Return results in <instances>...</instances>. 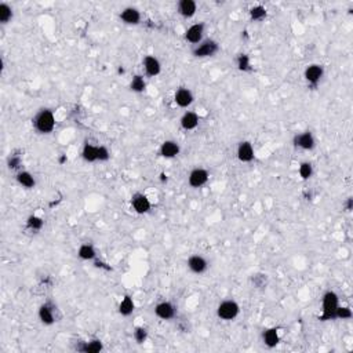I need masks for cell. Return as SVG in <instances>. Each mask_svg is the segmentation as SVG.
<instances>
[{"label":"cell","mask_w":353,"mask_h":353,"mask_svg":"<svg viewBox=\"0 0 353 353\" xmlns=\"http://www.w3.org/2000/svg\"><path fill=\"white\" fill-rule=\"evenodd\" d=\"M181 152L179 144L174 140H166L159 148V155L165 159H174Z\"/></svg>","instance_id":"obj_14"},{"label":"cell","mask_w":353,"mask_h":353,"mask_svg":"<svg viewBox=\"0 0 353 353\" xmlns=\"http://www.w3.org/2000/svg\"><path fill=\"white\" fill-rule=\"evenodd\" d=\"M186 265H188L189 271L194 275H203L208 269V261L199 254L190 255L186 261Z\"/></svg>","instance_id":"obj_8"},{"label":"cell","mask_w":353,"mask_h":353,"mask_svg":"<svg viewBox=\"0 0 353 353\" xmlns=\"http://www.w3.org/2000/svg\"><path fill=\"white\" fill-rule=\"evenodd\" d=\"M130 203H131V208L137 214H147L152 208V203L149 200V197L145 193H141V192H137V193L133 194Z\"/></svg>","instance_id":"obj_6"},{"label":"cell","mask_w":353,"mask_h":353,"mask_svg":"<svg viewBox=\"0 0 353 353\" xmlns=\"http://www.w3.org/2000/svg\"><path fill=\"white\" fill-rule=\"evenodd\" d=\"M204 30H206V25L203 22H196V24L190 25L185 32V40L193 46H197L199 43L203 41Z\"/></svg>","instance_id":"obj_7"},{"label":"cell","mask_w":353,"mask_h":353,"mask_svg":"<svg viewBox=\"0 0 353 353\" xmlns=\"http://www.w3.org/2000/svg\"><path fill=\"white\" fill-rule=\"evenodd\" d=\"M142 66H144V71L145 75L148 77H156L159 76L160 72H162V64L160 61L155 55H147L142 59Z\"/></svg>","instance_id":"obj_13"},{"label":"cell","mask_w":353,"mask_h":353,"mask_svg":"<svg viewBox=\"0 0 353 353\" xmlns=\"http://www.w3.org/2000/svg\"><path fill=\"white\" fill-rule=\"evenodd\" d=\"M77 257L83 261H91L97 257V251L93 244L90 243H84L80 247L77 248Z\"/></svg>","instance_id":"obj_24"},{"label":"cell","mask_w":353,"mask_h":353,"mask_svg":"<svg viewBox=\"0 0 353 353\" xmlns=\"http://www.w3.org/2000/svg\"><path fill=\"white\" fill-rule=\"evenodd\" d=\"M82 158L87 163L98 162V145H93L90 142H86L82 148Z\"/></svg>","instance_id":"obj_21"},{"label":"cell","mask_w":353,"mask_h":353,"mask_svg":"<svg viewBox=\"0 0 353 353\" xmlns=\"http://www.w3.org/2000/svg\"><path fill=\"white\" fill-rule=\"evenodd\" d=\"M44 225V221L43 218L37 217V215H30L26 219V226L29 228L30 230H40Z\"/></svg>","instance_id":"obj_30"},{"label":"cell","mask_w":353,"mask_h":353,"mask_svg":"<svg viewBox=\"0 0 353 353\" xmlns=\"http://www.w3.org/2000/svg\"><path fill=\"white\" fill-rule=\"evenodd\" d=\"M130 88H131V91H134V93H144L145 88H147V80H145V77L142 76V75L133 76L131 82H130Z\"/></svg>","instance_id":"obj_27"},{"label":"cell","mask_w":353,"mask_h":353,"mask_svg":"<svg viewBox=\"0 0 353 353\" xmlns=\"http://www.w3.org/2000/svg\"><path fill=\"white\" fill-rule=\"evenodd\" d=\"M111 159V151L105 145H98V162H108Z\"/></svg>","instance_id":"obj_34"},{"label":"cell","mask_w":353,"mask_h":353,"mask_svg":"<svg viewBox=\"0 0 353 353\" xmlns=\"http://www.w3.org/2000/svg\"><path fill=\"white\" fill-rule=\"evenodd\" d=\"M324 76V68L323 65L320 64H311L306 66L305 72H304V77L309 84L316 86Z\"/></svg>","instance_id":"obj_11"},{"label":"cell","mask_w":353,"mask_h":353,"mask_svg":"<svg viewBox=\"0 0 353 353\" xmlns=\"http://www.w3.org/2000/svg\"><path fill=\"white\" fill-rule=\"evenodd\" d=\"M239 313H240V305L235 300H224L217 306L218 319H221L224 322L235 320L239 316Z\"/></svg>","instance_id":"obj_3"},{"label":"cell","mask_w":353,"mask_h":353,"mask_svg":"<svg viewBox=\"0 0 353 353\" xmlns=\"http://www.w3.org/2000/svg\"><path fill=\"white\" fill-rule=\"evenodd\" d=\"M193 101V93H192L188 87L176 88V91L174 93V102H176V106L185 109V108H189V106L192 105Z\"/></svg>","instance_id":"obj_12"},{"label":"cell","mask_w":353,"mask_h":353,"mask_svg":"<svg viewBox=\"0 0 353 353\" xmlns=\"http://www.w3.org/2000/svg\"><path fill=\"white\" fill-rule=\"evenodd\" d=\"M199 122H200V118L197 113L193 111H186L179 119V126L185 131H193L194 129H197Z\"/></svg>","instance_id":"obj_16"},{"label":"cell","mask_w":353,"mask_h":353,"mask_svg":"<svg viewBox=\"0 0 353 353\" xmlns=\"http://www.w3.org/2000/svg\"><path fill=\"white\" fill-rule=\"evenodd\" d=\"M15 179H17L18 185H21L25 189H32L36 186L35 176H33V174H30L29 171H18L17 176H15Z\"/></svg>","instance_id":"obj_23"},{"label":"cell","mask_w":353,"mask_h":353,"mask_svg":"<svg viewBox=\"0 0 353 353\" xmlns=\"http://www.w3.org/2000/svg\"><path fill=\"white\" fill-rule=\"evenodd\" d=\"M218 51H219V44L217 41L207 39L199 43L197 46H194L192 54L196 58H208V57H214Z\"/></svg>","instance_id":"obj_4"},{"label":"cell","mask_w":353,"mask_h":353,"mask_svg":"<svg viewBox=\"0 0 353 353\" xmlns=\"http://www.w3.org/2000/svg\"><path fill=\"white\" fill-rule=\"evenodd\" d=\"M250 17L253 21H262L266 17V8L264 6H254L250 10Z\"/></svg>","instance_id":"obj_31"},{"label":"cell","mask_w":353,"mask_h":353,"mask_svg":"<svg viewBox=\"0 0 353 353\" xmlns=\"http://www.w3.org/2000/svg\"><path fill=\"white\" fill-rule=\"evenodd\" d=\"M208 178H210V174H208V171H207L206 169H203V167H196V169H193V170L189 173V186H192L193 189L201 188V186H204V185L208 182Z\"/></svg>","instance_id":"obj_5"},{"label":"cell","mask_w":353,"mask_h":353,"mask_svg":"<svg viewBox=\"0 0 353 353\" xmlns=\"http://www.w3.org/2000/svg\"><path fill=\"white\" fill-rule=\"evenodd\" d=\"M178 14L183 18H192L197 11V3L194 0H181L176 4Z\"/></svg>","instance_id":"obj_18"},{"label":"cell","mask_w":353,"mask_h":353,"mask_svg":"<svg viewBox=\"0 0 353 353\" xmlns=\"http://www.w3.org/2000/svg\"><path fill=\"white\" fill-rule=\"evenodd\" d=\"M104 349V345L100 340H91L88 342H83L82 348H79L80 352L84 353H98Z\"/></svg>","instance_id":"obj_25"},{"label":"cell","mask_w":353,"mask_h":353,"mask_svg":"<svg viewBox=\"0 0 353 353\" xmlns=\"http://www.w3.org/2000/svg\"><path fill=\"white\" fill-rule=\"evenodd\" d=\"M155 315L162 320H171L176 316V308L170 301H162L155 306Z\"/></svg>","instance_id":"obj_10"},{"label":"cell","mask_w":353,"mask_h":353,"mask_svg":"<svg viewBox=\"0 0 353 353\" xmlns=\"http://www.w3.org/2000/svg\"><path fill=\"white\" fill-rule=\"evenodd\" d=\"M294 145L302 151H312L316 147V140L311 131H304L294 137Z\"/></svg>","instance_id":"obj_15"},{"label":"cell","mask_w":353,"mask_h":353,"mask_svg":"<svg viewBox=\"0 0 353 353\" xmlns=\"http://www.w3.org/2000/svg\"><path fill=\"white\" fill-rule=\"evenodd\" d=\"M352 309H351L349 306H338V309H337L336 312V319H340V320H349V319H352Z\"/></svg>","instance_id":"obj_32"},{"label":"cell","mask_w":353,"mask_h":353,"mask_svg":"<svg viewBox=\"0 0 353 353\" xmlns=\"http://www.w3.org/2000/svg\"><path fill=\"white\" fill-rule=\"evenodd\" d=\"M14 17V11H12V7L7 3H0V24L6 25Z\"/></svg>","instance_id":"obj_26"},{"label":"cell","mask_w":353,"mask_h":353,"mask_svg":"<svg viewBox=\"0 0 353 353\" xmlns=\"http://www.w3.org/2000/svg\"><path fill=\"white\" fill-rule=\"evenodd\" d=\"M236 156L241 163H251L255 158V151H254L253 144L250 141H241L237 145L236 149Z\"/></svg>","instance_id":"obj_9"},{"label":"cell","mask_w":353,"mask_h":353,"mask_svg":"<svg viewBox=\"0 0 353 353\" xmlns=\"http://www.w3.org/2000/svg\"><path fill=\"white\" fill-rule=\"evenodd\" d=\"M236 66H237L239 71H250V68H251V61H250V57H248L247 54H240V55L236 58Z\"/></svg>","instance_id":"obj_29"},{"label":"cell","mask_w":353,"mask_h":353,"mask_svg":"<svg viewBox=\"0 0 353 353\" xmlns=\"http://www.w3.org/2000/svg\"><path fill=\"white\" fill-rule=\"evenodd\" d=\"M134 340L137 344H144L148 340V330L145 327H137L134 331Z\"/></svg>","instance_id":"obj_33"},{"label":"cell","mask_w":353,"mask_h":353,"mask_svg":"<svg viewBox=\"0 0 353 353\" xmlns=\"http://www.w3.org/2000/svg\"><path fill=\"white\" fill-rule=\"evenodd\" d=\"M262 341H264L265 347L268 348H276L280 344V334H279V329L276 327H271V329L264 330L262 333Z\"/></svg>","instance_id":"obj_20"},{"label":"cell","mask_w":353,"mask_h":353,"mask_svg":"<svg viewBox=\"0 0 353 353\" xmlns=\"http://www.w3.org/2000/svg\"><path fill=\"white\" fill-rule=\"evenodd\" d=\"M120 19L126 25H138L141 22V12L136 7H126L120 12Z\"/></svg>","instance_id":"obj_17"},{"label":"cell","mask_w":353,"mask_h":353,"mask_svg":"<svg viewBox=\"0 0 353 353\" xmlns=\"http://www.w3.org/2000/svg\"><path fill=\"white\" fill-rule=\"evenodd\" d=\"M352 210V199H348V211Z\"/></svg>","instance_id":"obj_36"},{"label":"cell","mask_w":353,"mask_h":353,"mask_svg":"<svg viewBox=\"0 0 353 353\" xmlns=\"http://www.w3.org/2000/svg\"><path fill=\"white\" fill-rule=\"evenodd\" d=\"M298 173H300V176L304 181L309 179V178L313 176L312 163H311V162H302L300 167H298Z\"/></svg>","instance_id":"obj_28"},{"label":"cell","mask_w":353,"mask_h":353,"mask_svg":"<svg viewBox=\"0 0 353 353\" xmlns=\"http://www.w3.org/2000/svg\"><path fill=\"white\" fill-rule=\"evenodd\" d=\"M118 311L122 316H124V318L131 316V315L134 313V311H136V302H134V300H133V297H130V295H124L123 300L120 301V304H119Z\"/></svg>","instance_id":"obj_22"},{"label":"cell","mask_w":353,"mask_h":353,"mask_svg":"<svg viewBox=\"0 0 353 353\" xmlns=\"http://www.w3.org/2000/svg\"><path fill=\"white\" fill-rule=\"evenodd\" d=\"M33 127L40 134H50L55 129V116L48 108H43L33 118Z\"/></svg>","instance_id":"obj_2"},{"label":"cell","mask_w":353,"mask_h":353,"mask_svg":"<svg viewBox=\"0 0 353 353\" xmlns=\"http://www.w3.org/2000/svg\"><path fill=\"white\" fill-rule=\"evenodd\" d=\"M37 316L39 320L44 326H51L55 323V313H54V306L50 304H43L37 311Z\"/></svg>","instance_id":"obj_19"},{"label":"cell","mask_w":353,"mask_h":353,"mask_svg":"<svg viewBox=\"0 0 353 353\" xmlns=\"http://www.w3.org/2000/svg\"><path fill=\"white\" fill-rule=\"evenodd\" d=\"M340 304V297L336 291L329 290L326 291L322 298V315H320V320L322 322H329V320H336V312L338 309Z\"/></svg>","instance_id":"obj_1"},{"label":"cell","mask_w":353,"mask_h":353,"mask_svg":"<svg viewBox=\"0 0 353 353\" xmlns=\"http://www.w3.org/2000/svg\"><path fill=\"white\" fill-rule=\"evenodd\" d=\"M19 163H21V160L18 159V158H11L10 162H8V167H10V169H17Z\"/></svg>","instance_id":"obj_35"}]
</instances>
